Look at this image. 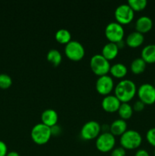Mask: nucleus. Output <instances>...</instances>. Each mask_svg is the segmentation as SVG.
<instances>
[{
  "instance_id": "obj_1",
  "label": "nucleus",
  "mask_w": 155,
  "mask_h": 156,
  "mask_svg": "<svg viewBox=\"0 0 155 156\" xmlns=\"http://www.w3.org/2000/svg\"><path fill=\"white\" fill-rule=\"evenodd\" d=\"M115 95L121 101L129 102L132 100L137 92V87L135 82L130 79H122L115 87Z\"/></svg>"
},
{
  "instance_id": "obj_2",
  "label": "nucleus",
  "mask_w": 155,
  "mask_h": 156,
  "mask_svg": "<svg viewBox=\"0 0 155 156\" xmlns=\"http://www.w3.org/2000/svg\"><path fill=\"white\" fill-rule=\"evenodd\" d=\"M142 143L140 133L134 129H127L120 136V144L125 149H135L139 147Z\"/></svg>"
},
{
  "instance_id": "obj_3",
  "label": "nucleus",
  "mask_w": 155,
  "mask_h": 156,
  "mask_svg": "<svg viewBox=\"0 0 155 156\" xmlns=\"http://www.w3.org/2000/svg\"><path fill=\"white\" fill-rule=\"evenodd\" d=\"M31 139L35 143L43 145L48 143L52 136L51 127L43 123H36L33 126L30 132Z\"/></svg>"
},
{
  "instance_id": "obj_4",
  "label": "nucleus",
  "mask_w": 155,
  "mask_h": 156,
  "mask_svg": "<svg viewBox=\"0 0 155 156\" xmlns=\"http://www.w3.org/2000/svg\"><path fill=\"white\" fill-rule=\"evenodd\" d=\"M90 66L94 74L99 76L107 75L111 66L109 60L102 56V54L94 55L90 61Z\"/></svg>"
},
{
  "instance_id": "obj_5",
  "label": "nucleus",
  "mask_w": 155,
  "mask_h": 156,
  "mask_svg": "<svg viewBox=\"0 0 155 156\" xmlns=\"http://www.w3.org/2000/svg\"><path fill=\"white\" fill-rule=\"evenodd\" d=\"M65 53L71 60L79 61L84 56V47L78 41H71L65 44Z\"/></svg>"
},
{
  "instance_id": "obj_6",
  "label": "nucleus",
  "mask_w": 155,
  "mask_h": 156,
  "mask_svg": "<svg viewBox=\"0 0 155 156\" xmlns=\"http://www.w3.org/2000/svg\"><path fill=\"white\" fill-rule=\"evenodd\" d=\"M105 35L109 42L117 44L119 41H122L124 37V28L119 23L112 21L106 26Z\"/></svg>"
},
{
  "instance_id": "obj_7",
  "label": "nucleus",
  "mask_w": 155,
  "mask_h": 156,
  "mask_svg": "<svg viewBox=\"0 0 155 156\" xmlns=\"http://www.w3.org/2000/svg\"><path fill=\"white\" fill-rule=\"evenodd\" d=\"M115 144V136L110 132L102 133L96 140V147L102 152H107L112 150Z\"/></svg>"
},
{
  "instance_id": "obj_8",
  "label": "nucleus",
  "mask_w": 155,
  "mask_h": 156,
  "mask_svg": "<svg viewBox=\"0 0 155 156\" xmlns=\"http://www.w3.org/2000/svg\"><path fill=\"white\" fill-rule=\"evenodd\" d=\"M139 100L144 105H151L155 103V86L150 83L141 85L137 90Z\"/></svg>"
},
{
  "instance_id": "obj_9",
  "label": "nucleus",
  "mask_w": 155,
  "mask_h": 156,
  "mask_svg": "<svg viewBox=\"0 0 155 156\" xmlns=\"http://www.w3.org/2000/svg\"><path fill=\"white\" fill-rule=\"evenodd\" d=\"M114 15L117 22L120 24H126L133 20L135 12L128 4H121L116 7Z\"/></svg>"
},
{
  "instance_id": "obj_10",
  "label": "nucleus",
  "mask_w": 155,
  "mask_h": 156,
  "mask_svg": "<svg viewBox=\"0 0 155 156\" xmlns=\"http://www.w3.org/2000/svg\"><path fill=\"white\" fill-rule=\"evenodd\" d=\"M100 129L101 127L98 122L95 120H90L82 126L81 129V136L84 140H93L100 135Z\"/></svg>"
},
{
  "instance_id": "obj_11",
  "label": "nucleus",
  "mask_w": 155,
  "mask_h": 156,
  "mask_svg": "<svg viewBox=\"0 0 155 156\" xmlns=\"http://www.w3.org/2000/svg\"><path fill=\"white\" fill-rule=\"evenodd\" d=\"M96 89L103 95H108L114 88V82L112 77L108 75L99 76L96 81Z\"/></svg>"
},
{
  "instance_id": "obj_12",
  "label": "nucleus",
  "mask_w": 155,
  "mask_h": 156,
  "mask_svg": "<svg viewBox=\"0 0 155 156\" xmlns=\"http://www.w3.org/2000/svg\"><path fill=\"white\" fill-rule=\"evenodd\" d=\"M120 105H121V101L119 100L116 98V96L114 94H108L106 95L102 100V108H103L104 111L106 112L112 113L118 111Z\"/></svg>"
},
{
  "instance_id": "obj_13",
  "label": "nucleus",
  "mask_w": 155,
  "mask_h": 156,
  "mask_svg": "<svg viewBox=\"0 0 155 156\" xmlns=\"http://www.w3.org/2000/svg\"><path fill=\"white\" fill-rule=\"evenodd\" d=\"M59 116L57 112L53 109H46L41 114V123H44L50 127L57 124Z\"/></svg>"
},
{
  "instance_id": "obj_14",
  "label": "nucleus",
  "mask_w": 155,
  "mask_h": 156,
  "mask_svg": "<svg viewBox=\"0 0 155 156\" xmlns=\"http://www.w3.org/2000/svg\"><path fill=\"white\" fill-rule=\"evenodd\" d=\"M153 27V21L151 18L146 15L139 17L135 22L136 31L141 34H145L150 31Z\"/></svg>"
},
{
  "instance_id": "obj_15",
  "label": "nucleus",
  "mask_w": 155,
  "mask_h": 156,
  "mask_svg": "<svg viewBox=\"0 0 155 156\" xmlns=\"http://www.w3.org/2000/svg\"><path fill=\"white\" fill-rule=\"evenodd\" d=\"M119 50V48L115 43L109 42L103 46L102 49V56H104L107 60L113 59L118 55Z\"/></svg>"
},
{
  "instance_id": "obj_16",
  "label": "nucleus",
  "mask_w": 155,
  "mask_h": 156,
  "mask_svg": "<svg viewBox=\"0 0 155 156\" xmlns=\"http://www.w3.org/2000/svg\"><path fill=\"white\" fill-rule=\"evenodd\" d=\"M144 37L143 34L140 33V32L132 31L126 37V44L129 46L130 47H138L141 46V44L144 43Z\"/></svg>"
},
{
  "instance_id": "obj_17",
  "label": "nucleus",
  "mask_w": 155,
  "mask_h": 156,
  "mask_svg": "<svg viewBox=\"0 0 155 156\" xmlns=\"http://www.w3.org/2000/svg\"><path fill=\"white\" fill-rule=\"evenodd\" d=\"M109 129L110 133L114 136H122L127 130V123L123 119H117L112 122Z\"/></svg>"
},
{
  "instance_id": "obj_18",
  "label": "nucleus",
  "mask_w": 155,
  "mask_h": 156,
  "mask_svg": "<svg viewBox=\"0 0 155 156\" xmlns=\"http://www.w3.org/2000/svg\"><path fill=\"white\" fill-rule=\"evenodd\" d=\"M141 56L146 63L155 62V44H150L146 45L142 49L141 53Z\"/></svg>"
},
{
  "instance_id": "obj_19",
  "label": "nucleus",
  "mask_w": 155,
  "mask_h": 156,
  "mask_svg": "<svg viewBox=\"0 0 155 156\" xmlns=\"http://www.w3.org/2000/svg\"><path fill=\"white\" fill-rule=\"evenodd\" d=\"M111 75L115 78H122L127 74V67L122 63L117 62L114 65L111 66L110 69H109Z\"/></svg>"
},
{
  "instance_id": "obj_20",
  "label": "nucleus",
  "mask_w": 155,
  "mask_h": 156,
  "mask_svg": "<svg viewBox=\"0 0 155 156\" xmlns=\"http://www.w3.org/2000/svg\"><path fill=\"white\" fill-rule=\"evenodd\" d=\"M146 64L147 63L144 62V60L141 57L135 58L131 62V70H132V72L134 74H141V73H142L145 70Z\"/></svg>"
},
{
  "instance_id": "obj_21",
  "label": "nucleus",
  "mask_w": 155,
  "mask_h": 156,
  "mask_svg": "<svg viewBox=\"0 0 155 156\" xmlns=\"http://www.w3.org/2000/svg\"><path fill=\"white\" fill-rule=\"evenodd\" d=\"M46 59L52 65H53L54 66H57L62 62V56L59 50L56 49H51L47 53Z\"/></svg>"
},
{
  "instance_id": "obj_22",
  "label": "nucleus",
  "mask_w": 155,
  "mask_h": 156,
  "mask_svg": "<svg viewBox=\"0 0 155 156\" xmlns=\"http://www.w3.org/2000/svg\"><path fill=\"white\" fill-rule=\"evenodd\" d=\"M56 40L59 43L62 44H67L71 41V34L70 31L67 29L61 28L56 32L55 34Z\"/></svg>"
},
{
  "instance_id": "obj_23",
  "label": "nucleus",
  "mask_w": 155,
  "mask_h": 156,
  "mask_svg": "<svg viewBox=\"0 0 155 156\" xmlns=\"http://www.w3.org/2000/svg\"><path fill=\"white\" fill-rule=\"evenodd\" d=\"M118 113L119 114L121 119L123 120H127L129 119L132 116L133 114V108L131 105H129L128 102H123L120 105L119 108L118 110Z\"/></svg>"
},
{
  "instance_id": "obj_24",
  "label": "nucleus",
  "mask_w": 155,
  "mask_h": 156,
  "mask_svg": "<svg viewBox=\"0 0 155 156\" xmlns=\"http://www.w3.org/2000/svg\"><path fill=\"white\" fill-rule=\"evenodd\" d=\"M128 5L135 11H141L146 8L147 5V0H129Z\"/></svg>"
},
{
  "instance_id": "obj_25",
  "label": "nucleus",
  "mask_w": 155,
  "mask_h": 156,
  "mask_svg": "<svg viewBox=\"0 0 155 156\" xmlns=\"http://www.w3.org/2000/svg\"><path fill=\"white\" fill-rule=\"evenodd\" d=\"M12 85V79L6 73H0V88L6 89Z\"/></svg>"
},
{
  "instance_id": "obj_26",
  "label": "nucleus",
  "mask_w": 155,
  "mask_h": 156,
  "mask_svg": "<svg viewBox=\"0 0 155 156\" xmlns=\"http://www.w3.org/2000/svg\"><path fill=\"white\" fill-rule=\"evenodd\" d=\"M146 139L149 144L155 147V127L149 129L146 133Z\"/></svg>"
},
{
  "instance_id": "obj_27",
  "label": "nucleus",
  "mask_w": 155,
  "mask_h": 156,
  "mask_svg": "<svg viewBox=\"0 0 155 156\" xmlns=\"http://www.w3.org/2000/svg\"><path fill=\"white\" fill-rule=\"evenodd\" d=\"M126 149L123 147H117L115 148L112 150L111 152V156H126Z\"/></svg>"
},
{
  "instance_id": "obj_28",
  "label": "nucleus",
  "mask_w": 155,
  "mask_h": 156,
  "mask_svg": "<svg viewBox=\"0 0 155 156\" xmlns=\"http://www.w3.org/2000/svg\"><path fill=\"white\" fill-rule=\"evenodd\" d=\"M144 106H145V105H144L141 101L138 100L134 103L133 106H132V108H133V111H141L144 110Z\"/></svg>"
},
{
  "instance_id": "obj_29",
  "label": "nucleus",
  "mask_w": 155,
  "mask_h": 156,
  "mask_svg": "<svg viewBox=\"0 0 155 156\" xmlns=\"http://www.w3.org/2000/svg\"><path fill=\"white\" fill-rule=\"evenodd\" d=\"M8 152L7 145L5 142L0 140V156H6Z\"/></svg>"
},
{
  "instance_id": "obj_30",
  "label": "nucleus",
  "mask_w": 155,
  "mask_h": 156,
  "mask_svg": "<svg viewBox=\"0 0 155 156\" xmlns=\"http://www.w3.org/2000/svg\"><path fill=\"white\" fill-rule=\"evenodd\" d=\"M135 156H150V154L147 150L143 149H140L135 152Z\"/></svg>"
},
{
  "instance_id": "obj_31",
  "label": "nucleus",
  "mask_w": 155,
  "mask_h": 156,
  "mask_svg": "<svg viewBox=\"0 0 155 156\" xmlns=\"http://www.w3.org/2000/svg\"><path fill=\"white\" fill-rule=\"evenodd\" d=\"M51 132L52 135H57V134H59V133H60V127L58 126L57 125H55L53 127H51Z\"/></svg>"
},
{
  "instance_id": "obj_32",
  "label": "nucleus",
  "mask_w": 155,
  "mask_h": 156,
  "mask_svg": "<svg viewBox=\"0 0 155 156\" xmlns=\"http://www.w3.org/2000/svg\"><path fill=\"white\" fill-rule=\"evenodd\" d=\"M6 156H21V155H20L18 152H15V151H12V152H8V154L6 155Z\"/></svg>"
},
{
  "instance_id": "obj_33",
  "label": "nucleus",
  "mask_w": 155,
  "mask_h": 156,
  "mask_svg": "<svg viewBox=\"0 0 155 156\" xmlns=\"http://www.w3.org/2000/svg\"><path fill=\"white\" fill-rule=\"evenodd\" d=\"M153 154H154V156H155V149H154V152H153Z\"/></svg>"
},
{
  "instance_id": "obj_34",
  "label": "nucleus",
  "mask_w": 155,
  "mask_h": 156,
  "mask_svg": "<svg viewBox=\"0 0 155 156\" xmlns=\"http://www.w3.org/2000/svg\"><path fill=\"white\" fill-rule=\"evenodd\" d=\"M154 86H155V80H154Z\"/></svg>"
}]
</instances>
